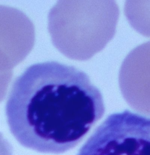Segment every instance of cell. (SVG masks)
Here are the masks:
<instances>
[{"label":"cell","instance_id":"cell-6","mask_svg":"<svg viewBox=\"0 0 150 155\" xmlns=\"http://www.w3.org/2000/svg\"><path fill=\"white\" fill-rule=\"evenodd\" d=\"M0 155H13L12 147L0 132Z\"/></svg>","mask_w":150,"mask_h":155},{"label":"cell","instance_id":"cell-5","mask_svg":"<svg viewBox=\"0 0 150 155\" xmlns=\"http://www.w3.org/2000/svg\"><path fill=\"white\" fill-rule=\"evenodd\" d=\"M124 12L132 27L140 34L150 37V1H127Z\"/></svg>","mask_w":150,"mask_h":155},{"label":"cell","instance_id":"cell-1","mask_svg":"<svg viewBox=\"0 0 150 155\" xmlns=\"http://www.w3.org/2000/svg\"><path fill=\"white\" fill-rule=\"evenodd\" d=\"M105 113L102 94L89 76L55 61L28 68L5 107L10 130L22 146L55 154L76 147Z\"/></svg>","mask_w":150,"mask_h":155},{"label":"cell","instance_id":"cell-2","mask_svg":"<svg viewBox=\"0 0 150 155\" xmlns=\"http://www.w3.org/2000/svg\"><path fill=\"white\" fill-rule=\"evenodd\" d=\"M119 15L115 1H58L48 17L52 42L66 57L88 60L113 38Z\"/></svg>","mask_w":150,"mask_h":155},{"label":"cell","instance_id":"cell-4","mask_svg":"<svg viewBox=\"0 0 150 155\" xmlns=\"http://www.w3.org/2000/svg\"><path fill=\"white\" fill-rule=\"evenodd\" d=\"M118 82L132 109L150 116V41L132 50L122 64Z\"/></svg>","mask_w":150,"mask_h":155},{"label":"cell","instance_id":"cell-3","mask_svg":"<svg viewBox=\"0 0 150 155\" xmlns=\"http://www.w3.org/2000/svg\"><path fill=\"white\" fill-rule=\"evenodd\" d=\"M77 155H150V118L128 110L110 115Z\"/></svg>","mask_w":150,"mask_h":155}]
</instances>
